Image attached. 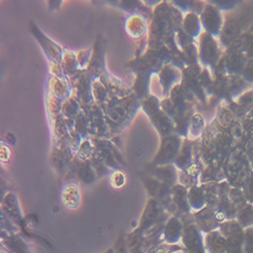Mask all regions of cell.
I'll return each instance as SVG.
<instances>
[{
  "instance_id": "cell-1",
  "label": "cell",
  "mask_w": 253,
  "mask_h": 253,
  "mask_svg": "<svg viewBox=\"0 0 253 253\" xmlns=\"http://www.w3.org/2000/svg\"><path fill=\"white\" fill-rule=\"evenodd\" d=\"M227 177L231 186L242 188L250 178L253 168L242 147H235L227 159Z\"/></svg>"
},
{
  "instance_id": "cell-2",
  "label": "cell",
  "mask_w": 253,
  "mask_h": 253,
  "mask_svg": "<svg viewBox=\"0 0 253 253\" xmlns=\"http://www.w3.org/2000/svg\"><path fill=\"white\" fill-rule=\"evenodd\" d=\"M219 231L226 238L227 253H243L244 229L235 219L221 223Z\"/></svg>"
},
{
  "instance_id": "cell-3",
  "label": "cell",
  "mask_w": 253,
  "mask_h": 253,
  "mask_svg": "<svg viewBox=\"0 0 253 253\" xmlns=\"http://www.w3.org/2000/svg\"><path fill=\"white\" fill-rule=\"evenodd\" d=\"M182 240L187 253H205L202 238L196 226L187 225L182 231Z\"/></svg>"
},
{
  "instance_id": "cell-4",
  "label": "cell",
  "mask_w": 253,
  "mask_h": 253,
  "mask_svg": "<svg viewBox=\"0 0 253 253\" xmlns=\"http://www.w3.org/2000/svg\"><path fill=\"white\" fill-rule=\"evenodd\" d=\"M206 249L208 253H227V241L219 230L211 231L207 234Z\"/></svg>"
},
{
  "instance_id": "cell-5",
  "label": "cell",
  "mask_w": 253,
  "mask_h": 253,
  "mask_svg": "<svg viewBox=\"0 0 253 253\" xmlns=\"http://www.w3.org/2000/svg\"><path fill=\"white\" fill-rule=\"evenodd\" d=\"M198 224L200 226V228H202V230L206 231V232H211L217 230L216 228H219L220 222L217 218V213H215L214 211L206 209L202 212H200V214H198Z\"/></svg>"
},
{
  "instance_id": "cell-6",
  "label": "cell",
  "mask_w": 253,
  "mask_h": 253,
  "mask_svg": "<svg viewBox=\"0 0 253 253\" xmlns=\"http://www.w3.org/2000/svg\"><path fill=\"white\" fill-rule=\"evenodd\" d=\"M247 60L248 59L244 53H230V58L228 61V71L231 73V75L241 76Z\"/></svg>"
},
{
  "instance_id": "cell-7",
  "label": "cell",
  "mask_w": 253,
  "mask_h": 253,
  "mask_svg": "<svg viewBox=\"0 0 253 253\" xmlns=\"http://www.w3.org/2000/svg\"><path fill=\"white\" fill-rule=\"evenodd\" d=\"M249 84L243 79L242 76L231 75L228 79L227 90L233 97H239L242 93H244Z\"/></svg>"
},
{
  "instance_id": "cell-8",
  "label": "cell",
  "mask_w": 253,
  "mask_h": 253,
  "mask_svg": "<svg viewBox=\"0 0 253 253\" xmlns=\"http://www.w3.org/2000/svg\"><path fill=\"white\" fill-rule=\"evenodd\" d=\"M235 220L243 229L253 226V205L247 204L237 211Z\"/></svg>"
},
{
  "instance_id": "cell-9",
  "label": "cell",
  "mask_w": 253,
  "mask_h": 253,
  "mask_svg": "<svg viewBox=\"0 0 253 253\" xmlns=\"http://www.w3.org/2000/svg\"><path fill=\"white\" fill-rule=\"evenodd\" d=\"M182 236L181 225L175 219H171L166 225L165 229V238L168 242L175 243Z\"/></svg>"
},
{
  "instance_id": "cell-10",
  "label": "cell",
  "mask_w": 253,
  "mask_h": 253,
  "mask_svg": "<svg viewBox=\"0 0 253 253\" xmlns=\"http://www.w3.org/2000/svg\"><path fill=\"white\" fill-rule=\"evenodd\" d=\"M229 199H230L231 203L233 204V206L235 207V209L237 211L248 204L246 199H245V196L243 194L242 188H239V187H235V186L230 187Z\"/></svg>"
},
{
  "instance_id": "cell-11",
  "label": "cell",
  "mask_w": 253,
  "mask_h": 253,
  "mask_svg": "<svg viewBox=\"0 0 253 253\" xmlns=\"http://www.w3.org/2000/svg\"><path fill=\"white\" fill-rule=\"evenodd\" d=\"M187 198L189 203H191V206L197 210L201 209L206 203L204 191L199 187H193L191 189V192H189Z\"/></svg>"
},
{
  "instance_id": "cell-12",
  "label": "cell",
  "mask_w": 253,
  "mask_h": 253,
  "mask_svg": "<svg viewBox=\"0 0 253 253\" xmlns=\"http://www.w3.org/2000/svg\"><path fill=\"white\" fill-rule=\"evenodd\" d=\"M236 102L241 105L247 113H249L253 105V89L246 90L244 93H242L238 98H236Z\"/></svg>"
},
{
  "instance_id": "cell-13",
  "label": "cell",
  "mask_w": 253,
  "mask_h": 253,
  "mask_svg": "<svg viewBox=\"0 0 253 253\" xmlns=\"http://www.w3.org/2000/svg\"><path fill=\"white\" fill-rule=\"evenodd\" d=\"M243 253H253V226L244 229Z\"/></svg>"
},
{
  "instance_id": "cell-14",
  "label": "cell",
  "mask_w": 253,
  "mask_h": 253,
  "mask_svg": "<svg viewBox=\"0 0 253 253\" xmlns=\"http://www.w3.org/2000/svg\"><path fill=\"white\" fill-rule=\"evenodd\" d=\"M243 194L245 196V199L248 204L253 205V172L250 176V178L247 180V182L242 187Z\"/></svg>"
},
{
  "instance_id": "cell-15",
  "label": "cell",
  "mask_w": 253,
  "mask_h": 253,
  "mask_svg": "<svg viewBox=\"0 0 253 253\" xmlns=\"http://www.w3.org/2000/svg\"><path fill=\"white\" fill-rule=\"evenodd\" d=\"M248 84H253V59H248L241 75Z\"/></svg>"
},
{
  "instance_id": "cell-16",
  "label": "cell",
  "mask_w": 253,
  "mask_h": 253,
  "mask_svg": "<svg viewBox=\"0 0 253 253\" xmlns=\"http://www.w3.org/2000/svg\"><path fill=\"white\" fill-rule=\"evenodd\" d=\"M244 54L247 59H253V33H250L247 38Z\"/></svg>"
},
{
  "instance_id": "cell-17",
  "label": "cell",
  "mask_w": 253,
  "mask_h": 253,
  "mask_svg": "<svg viewBox=\"0 0 253 253\" xmlns=\"http://www.w3.org/2000/svg\"><path fill=\"white\" fill-rule=\"evenodd\" d=\"M246 119H250V120H253V105H252L251 110L249 111V113H248V115H247Z\"/></svg>"
}]
</instances>
